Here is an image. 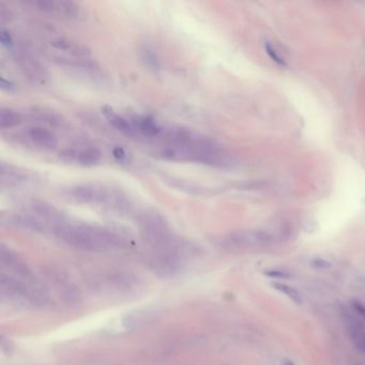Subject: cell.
Instances as JSON below:
<instances>
[{
    "instance_id": "6da1fadb",
    "label": "cell",
    "mask_w": 365,
    "mask_h": 365,
    "mask_svg": "<svg viewBox=\"0 0 365 365\" xmlns=\"http://www.w3.org/2000/svg\"><path fill=\"white\" fill-rule=\"evenodd\" d=\"M54 234L68 245L88 252L112 251L128 244L127 240L114 230L88 224L63 222Z\"/></svg>"
},
{
    "instance_id": "ba28073f",
    "label": "cell",
    "mask_w": 365,
    "mask_h": 365,
    "mask_svg": "<svg viewBox=\"0 0 365 365\" xmlns=\"http://www.w3.org/2000/svg\"><path fill=\"white\" fill-rule=\"evenodd\" d=\"M28 137L30 138L32 142H34L36 146L42 147L44 149H52L55 148L57 145V138L54 134L43 128H31L27 132Z\"/></svg>"
},
{
    "instance_id": "9a60e30c",
    "label": "cell",
    "mask_w": 365,
    "mask_h": 365,
    "mask_svg": "<svg viewBox=\"0 0 365 365\" xmlns=\"http://www.w3.org/2000/svg\"><path fill=\"white\" fill-rule=\"evenodd\" d=\"M141 58H142L143 62H145V64L148 66L149 69L155 70V71L160 70L161 64H160L159 58H158L156 54L152 53V51H149L147 49L143 50L141 52Z\"/></svg>"
},
{
    "instance_id": "44dd1931",
    "label": "cell",
    "mask_w": 365,
    "mask_h": 365,
    "mask_svg": "<svg viewBox=\"0 0 365 365\" xmlns=\"http://www.w3.org/2000/svg\"><path fill=\"white\" fill-rule=\"evenodd\" d=\"M114 156L116 157L117 159H119L120 161H123V160H126V159H127L126 152H124V150H123V149H121V148L115 149V150H114Z\"/></svg>"
},
{
    "instance_id": "52a82bcc",
    "label": "cell",
    "mask_w": 365,
    "mask_h": 365,
    "mask_svg": "<svg viewBox=\"0 0 365 365\" xmlns=\"http://www.w3.org/2000/svg\"><path fill=\"white\" fill-rule=\"evenodd\" d=\"M29 176L24 170L3 163L0 166V182L3 188H13L21 186L28 181Z\"/></svg>"
},
{
    "instance_id": "ffe728a7",
    "label": "cell",
    "mask_w": 365,
    "mask_h": 365,
    "mask_svg": "<svg viewBox=\"0 0 365 365\" xmlns=\"http://www.w3.org/2000/svg\"><path fill=\"white\" fill-rule=\"evenodd\" d=\"M0 36H2V42L4 45L6 46H11L12 45V39L10 34H9L7 31L3 30L2 31V34H0Z\"/></svg>"
},
{
    "instance_id": "30bf717a",
    "label": "cell",
    "mask_w": 365,
    "mask_h": 365,
    "mask_svg": "<svg viewBox=\"0 0 365 365\" xmlns=\"http://www.w3.org/2000/svg\"><path fill=\"white\" fill-rule=\"evenodd\" d=\"M103 113L105 115V117L107 118L108 122L117 131H119L123 134H127V135H133V134L136 132L132 123L127 121V119H124L123 117L119 116L118 114H116L111 108H104Z\"/></svg>"
},
{
    "instance_id": "5b68a950",
    "label": "cell",
    "mask_w": 365,
    "mask_h": 365,
    "mask_svg": "<svg viewBox=\"0 0 365 365\" xmlns=\"http://www.w3.org/2000/svg\"><path fill=\"white\" fill-rule=\"evenodd\" d=\"M18 62H20L21 69L28 80L32 81L33 83H43L46 79V72L43 66L25 51L18 55Z\"/></svg>"
},
{
    "instance_id": "ac0fdd59",
    "label": "cell",
    "mask_w": 365,
    "mask_h": 365,
    "mask_svg": "<svg viewBox=\"0 0 365 365\" xmlns=\"http://www.w3.org/2000/svg\"><path fill=\"white\" fill-rule=\"evenodd\" d=\"M312 266L316 269H321V270H323V269H328L330 268V263L328 261H325V259L323 258H315L312 261Z\"/></svg>"
},
{
    "instance_id": "5bb4252c",
    "label": "cell",
    "mask_w": 365,
    "mask_h": 365,
    "mask_svg": "<svg viewBox=\"0 0 365 365\" xmlns=\"http://www.w3.org/2000/svg\"><path fill=\"white\" fill-rule=\"evenodd\" d=\"M272 287L274 289L281 291L282 294L286 295L291 301H294L296 304H301L302 303V298L301 295L299 294L297 289H295L294 287L286 285L284 283H278V282H274L272 283Z\"/></svg>"
},
{
    "instance_id": "7a4b0ae2",
    "label": "cell",
    "mask_w": 365,
    "mask_h": 365,
    "mask_svg": "<svg viewBox=\"0 0 365 365\" xmlns=\"http://www.w3.org/2000/svg\"><path fill=\"white\" fill-rule=\"evenodd\" d=\"M65 196L81 204L100 205L118 212L130 209L129 200L120 190L98 184L70 187L65 190Z\"/></svg>"
},
{
    "instance_id": "d6986e66",
    "label": "cell",
    "mask_w": 365,
    "mask_h": 365,
    "mask_svg": "<svg viewBox=\"0 0 365 365\" xmlns=\"http://www.w3.org/2000/svg\"><path fill=\"white\" fill-rule=\"evenodd\" d=\"M352 306L354 311L357 312L359 315H361L362 317H364L365 318V305L359 301H353L352 303Z\"/></svg>"
},
{
    "instance_id": "277c9868",
    "label": "cell",
    "mask_w": 365,
    "mask_h": 365,
    "mask_svg": "<svg viewBox=\"0 0 365 365\" xmlns=\"http://www.w3.org/2000/svg\"><path fill=\"white\" fill-rule=\"evenodd\" d=\"M342 318L354 347L365 354V329L363 324L347 311L342 313Z\"/></svg>"
},
{
    "instance_id": "8fae6325",
    "label": "cell",
    "mask_w": 365,
    "mask_h": 365,
    "mask_svg": "<svg viewBox=\"0 0 365 365\" xmlns=\"http://www.w3.org/2000/svg\"><path fill=\"white\" fill-rule=\"evenodd\" d=\"M133 127L135 131L140 132L146 136H158L162 133V128L159 124L148 117H139L133 123Z\"/></svg>"
},
{
    "instance_id": "603a6c76",
    "label": "cell",
    "mask_w": 365,
    "mask_h": 365,
    "mask_svg": "<svg viewBox=\"0 0 365 365\" xmlns=\"http://www.w3.org/2000/svg\"><path fill=\"white\" fill-rule=\"evenodd\" d=\"M286 365H294V364H293V363H287Z\"/></svg>"
},
{
    "instance_id": "8992f818",
    "label": "cell",
    "mask_w": 365,
    "mask_h": 365,
    "mask_svg": "<svg viewBox=\"0 0 365 365\" xmlns=\"http://www.w3.org/2000/svg\"><path fill=\"white\" fill-rule=\"evenodd\" d=\"M63 159L66 161H76L81 165L84 166H92L98 164L101 160V152L97 148H85L80 151L66 150L61 153Z\"/></svg>"
},
{
    "instance_id": "2e32d148",
    "label": "cell",
    "mask_w": 365,
    "mask_h": 365,
    "mask_svg": "<svg viewBox=\"0 0 365 365\" xmlns=\"http://www.w3.org/2000/svg\"><path fill=\"white\" fill-rule=\"evenodd\" d=\"M265 275L272 278H287L289 277V273L284 270H277V269H270V270H266Z\"/></svg>"
},
{
    "instance_id": "7402d4cb",
    "label": "cell",
    "mask_w": 365,
    "mask_h": 365,
    "mask_svg": "<svg viewBox=\"0 0 365 365\" xmlns=\"http://www.w3.org/2000/svg\"><path fill=\"white\" fill-rule=\"evenodd\" d=\"M2 88L4 90L12 91V90H14V85L11 82H7L5 79H3L2 80Z\"/></svg>"
},
{
    "instance_id": "e0dca14e",
    "label": "cell",
    "mask_w": 365,
    "mask_h": 365,
    "mask_svg": "<svg viewBox=\"0 0 365 365\" xmlns=\"http://www.w3.org/2000/svg\"><path fill=\"white\" fill-rule=\"evenodd\" d=\"M266 51H267L268 55L270 56L271 58H272L275 62L280 63V64H284V63H285L284 59L282 58V57H281L280 55H278V54L276 53V51L273 49V46H272L271 44H267V45H266Z\"/></svg>"
},
{
    "instance_id": "4fadbf2b",
    "label": "cell",
    "mask_w": 365,
    "mask_h": 365,
    "mask_svg": "<svg viewBox=\"0 0 365 365\" xmlns=\"http://www.w3.org/2000/svg\"><path fill=\"white\" fill-rule=\"evenodd\" d=\"M166 181L169 182V185L175 187L179 190L186 191L188 193L191 194H201L204 191V188H201V186L193 184V182L190 181H186V180H181L178 178H174V177H169L166 179Z\"/></svg>"
},
{
    "instance_id": "3957f363",
    "label": "cell",
    "mask_w": 365,
    "mask_h": 365,
    "mask_svg": "<svg viewBox=\"0 0 365 365\" xmlns=\"http://www.w3.org/2000/svg\"><path fill=\"white\" fill-rule=\"evenodd\" d=\"M34 5L41 12L66 20H78L82 15L79 4L68 0H38Z\"/></svg>"
},
{
    "instance_id": "7c38bea8",
    "label": "cell",
    "mask_w": 365,
    "mask_h": 365,
    "mask_svg": "<svg viewBox=\"0 0 365 365\" xmlns=\"http://www.w3.org/2000/svg\"><path fill=\"white\" fill-rule=\"evenodd\" d=\"M22 122V116L15 111L2 108L0 111V128L11 129Z\"/></svg>"
},
{
    "instance_id": "9c48e42d",
    "label": "cell",
    "mask_w": 365,
    "mask_h": 365,
    "mask_svg": "<svg viewBox=\"0 0 365 365\" xmlns=\"http://www.w3.org/2000/svg\"><path fill=\"white\" fill-rule=\"evenodd\" d=\"M52 45L56 47L57 50L69 53L71 56L78 57V58H82V57H86L90 54L89 50L85 45L70 39H58L54 41Z\"/></svg>"
}]
</instances>
